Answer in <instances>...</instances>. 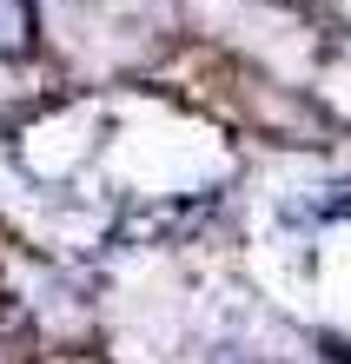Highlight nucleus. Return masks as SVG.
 I'll list each match as a JSON object with an SVG mask.
<instances>
[{"instance_id":"nucleus-1","label":"nucleus","mask_w":351,"mask_h":364,"mask_svg":"<svg viewBox=\"0 0 351 364\" xmlns=\"http://www.w3.org/2000/svg\"><path fill=\"white\" fill-rule=\"evenodd\" d=\"M33 47V0H0V53Z\"/></svg>"},{"instance_id":"nucleus-2","label":"nucleus","mask_w":351,"mask_h":364,"mask_svg":"<svg viewBox=\"0 0 351 364\" xmlns=\"http://www.w3.org/2000/svg\"><path fill=\"white\" fill-rule=\"evenodd\" d=\"M0 364H14V351H7V345H0Z\"/></svg>"},{"instance_id":"nucleus-3","label":"nucleus","mask_w":351,"mask_h":364,"mask_svg":"<svg viewBox=\"0 0 351 364\" xmlns=\"http://www.w3.org/2000/svg\"><path fill=\"white\" fill-rule=\"evenodd\" d=\"M338 7H345V20H351V0H338Z\"/></svg>"}]
</instances>
